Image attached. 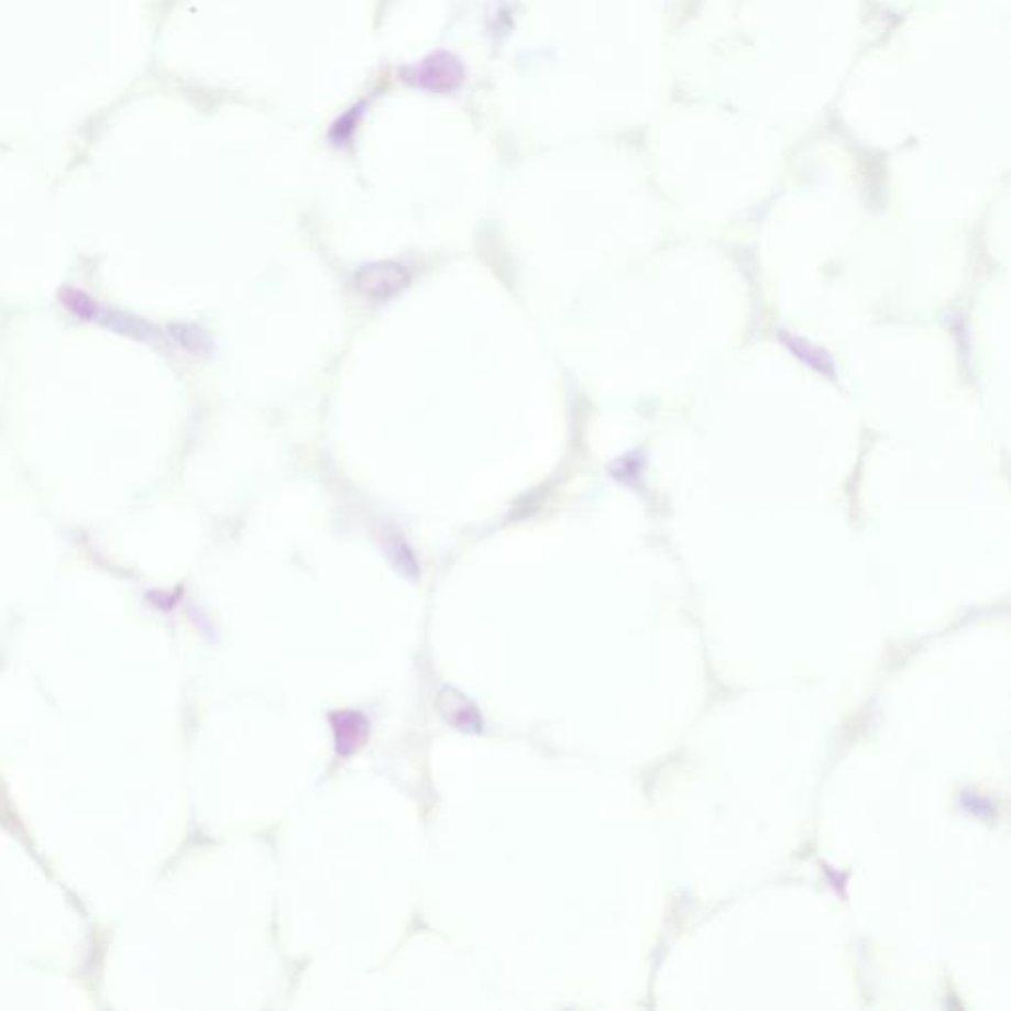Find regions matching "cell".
Instances as JSON below:
<instances>
[{
	"mask_svg": "<svg viewBox=\"0 0 1011 1011\" xmlns=\"http://www.w3.org/2000/svg\"><path fill=\"white\" fill-rule=\"evenodd\" d=\"M356 289L376 303L394 299L409 283V271L395 261H374L360 267L356 273Z\"/></svg>",
	"mask_w": 1011,
	"mask_h": 1011,
	"instance_id": "obj_2",
	"label": "cell"
},
{
	"mask_svg": "<svg viewBox=\"0 0 1011 1011\" xmlns=\"http://www.w3.org/2000/svg\"><path fill=\"white\" fill-rule=\"evenodd\" d=\"M437 705L443 713L444 719L454 725L457 729L481 732L482 722L479 710L463 694H459L454 688H443L439 692Z\"/></svg>",
	"mask_w": 1011,
	"mask_h": 1011,
	"instance_id": "obj_4",
	"label": "cell"
},
{
	"mask_svg": "<svg viewBox=\"0 0 1011 1011\" xmlns=\"http://www.w3.org/2000/svg\"><path fill=\"white\" fill-rule=\"evenodd\" d=\"M382 549H384L386 558L392 561V565H394L404 578L417 579V575H419V565H417V561H415L414 551L405 543L402 536L389 534V536H386V538L382 540Z\"/></svg>",
	"mask_w": 1011,
	"mask_h": 1011,
	"instance_id": "obj_5",
	"label": "cell"
},
{
	"mask_svg": "<svg viewBox=\"0 0 1011 1011\" xmlns=\"http://www.w3.org/2000/svg\"><path fill=\"white\" fill-rule=\"evenodd\" d=\"M337 751L340 757L356 752L367 737V719L358 712H337L330 715Z\"/></svg>",
	"mask_w": 1011,
	"mask_h": 1011,
	"instance_id": "obj_3",
	"label": "cell"
},
{
	"mask_svg": "<svg viewBox=\"0 0 1011 1011\" xmlns=\"http://www.w3.org/2000/svg\"><path fill=\"white\" fill-rule=\"evenodd\" d=\"M362 109H364L362 103L358 107H352L348 113H344V116L340 117L337 123H334L332 131H330V139H332L337 145H344L348 139L352 136L358 125V119L364 113Z\"/></svg>",
	"mask_w": 1011,
	"mask_h": 1011,
	"instance_id": "obj_6",
	"label": "cell"
},
{
	"mask_svg": "<svg viewBox=\"0 0 1011 1011\" xmlns=\"http://www.w3.org/2000/svg\"><path fill=\"white\" fill-rule=\"evenodd\" d=\"M402 78L405 84L431 94H453L463 86L464 66L451 52L439 50L414 66L405 68Z\"/></svg>",
	"mask_w": 1011,
	"mask_h": 1011,
	"instance_id": "obj_1",
	"label": "cell"
}]
</instances>
